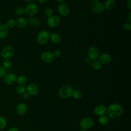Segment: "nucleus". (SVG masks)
<instances>
[{
  "label": "nucleus",
  "mask_w": 131,
  "mask_h": 131,
  "mask_svg": "<svg viewBox=\"0 0 131 131\" xmlns=\"http://www.w3.org/2000/svg\"><path fill=\"white\" fill-rule=\"evenodd\" d=\"M123 111V107L120 104L114 103L108 105L106 108V113L108 118L117 119L122 116Z\"/></svg>",
  "instance_id": "1"
},
{
  "label": "nucleus",
  "mask_w": 131,
  "mask_h": 131,
  "mask_svg": "<svg viewBox=\"0 0 131 131\" xmlns=\"http://www.w3.org/2000/svg\"><path fill=\"white\" fill-rule=\"evenodd\" d=\"M73 89L69 84H64L62 85L59 89V96L62 99H66L72 96L73 93Z\"/></svg>",
  "instance_id": "2"
},
{
  "label": "nucleus",
  "mask_w": 131,
  "mask_h": 131,
  "mask_svg": "<svg viewBox=\"0 0 131 131\" xmlns=\"http://www.w3.org/2000/svg\"><path fill=\"white\" fill-rule=\"evenodd\" d=\"M92 11L96 14L101 13L104 10V5L98 0H93L90 3Z\"/></svg>",
  "instance_id": "3"
},
{
  "label": "nucleus",
  "mask_w": 131,
  "mask_h": 131,
  "mask_svg": "<svg viewBox=\"0 0 131 131\" xmlns=\"http://www.w3.org/2000/svg\"><path fill=\"white\" fill-rule=\"evenodd\" d=\"M38 10V7L37 4L35 3H28L25 8V13L27 15L33 17L36 15Z\"/></svg>",
  "instance_id": "4"
},
{
  "label": "nucleus",
  "mask_w": 131,
  "mask_h": 131,
  "mask_svg": "<svg viewBox=\"0 0 131 131\" xmlns=\"http://www.w3.org/2000/svg\"><path fill=\"white\" fill-rule=\"evenodd\" d=\"M50 33L46 30H42L39 32L37 35V41L41 45L46 44L50 39Z\"/></svg>",
  "instance_id": "5"
},
{
  "label": "nucleus",
  "mask_w": 131,
  "mask_h": 131,
  "mask_svg": "<svg viewBox=\"0 0 131 131\" xmlns=\"http://www.w3.org/2000/svg\"><path fill=\"white\" fill-rule=\"evenodd\" d=\"M79 124L81 129L88 130L94 126V121L92 118L88 117H84L81 119Z\"/></svg>",
  "instance_id": "6"
},
{
  "label": "nucleus",
  "mask_w": 131,
  "mask_h": 131,
  "mask_svg": "<svg viewBox=\"0 0 131 131\" xmlns=\"http://www.w3.org/2000/svg\"><path fill=\"white\" fill-rule=\"evenodd\" d=\"M14 54V49L11 46H7L3 48L1 51V56L4 59L11 58Z\"/></svg>",
  "instance_id": "7"
},
{
  "label": "nucleus",
  "mask_w": 131,
  "mask_h": 131,
  "mask_svg": "<svg viewBox=\"0 0 131 131\" xmlns=\"http://www.w3.org/2000/svg\"><path fill=\"white\" fill-rule=\"evenodd\" d=\"M60 18L58 16L52 15L49 17H48L47 19V24L51 28H55L60 24Z\"/></svg>",
  "instance_id": "8"
},
{
  "label": "nucleus",
  "mask_w": 131,
  "mask_h": 131,
  "mask_svg": "<svg viewBox=\"0 0 131 131\" xmlns=\"http://www.w3.org/2000/svg\"><path fill=\"white\" fill-rule=\"evenodd\" d=\"M88 57L91 60H96L99 58L100 56L99 50L97 47L95 46H92L88 49Z\"/></svg>",
  "instance_id": "9"
},
{
  "label": "nucleus",
  "mask_w": 131,
  "mask_h": 131,
  "mask_svg": "<svg viewBox=\"0 0 131 131\" xmlns=\"http://www.w3.org/2000/svg\"><path fill=\"white\" fill-rule=\"evenodd\" d=\"M26 92L30 96H36L39 92L38 86L34 83H30L26 87Z\"/></svg>",
  "instance_id": "10"
},
{
  "label": "nucleus",
  "mask_w": 131,
  "mask_h": 131,
  "mask_svg": "<svg viewBox=\"0 0 131 131\" xmlns=\"http://www.w3.org/2000/svg\"><path fill=\"white\" fill-rule=\"evenodd\" d=\"M17 80V76L14 73L7 74L4 77V82L7 85H11L14 84Z\"/></svg>",
  "instance_id": "11"
},
{
  "label": "nucleus",
  "mask_w": 131,
  "mask_h": 131,
  "mask_svg": "<svg viewBox=\"0 0 131 131\" xmlns=\"http://www.w3.org/2000/svg\"><path fill=\"white\" fill-rule=\"evenodd\" d=\"M40 58L42 61L46 63L52 62L54 59L53 53L48 51L42 52L40 55Z\"/></svg>",
  "instance_id": "12"
},
{
  "label": "nucleus",
  "mask_w": 131,
  "mask_h": 131,
  "mask_svg": "<svg viewBox=\"0 0 131 131\" xmlns=\"http://www.w3.org/2000/svg\"><path fill=\"white\" fill-rule=\"evenodd\" d=\"M57 10L59 14L63 16H67L70 13V8L69 6L64 3L60 4L58 6Z\"/></svg>",
  "instance_id": "13"
},
{
  "label": "nucleus",
  "mask_w": 131,
  "mask_h": 131,
  "mask_svg": "<svg viewBox=\"0 0 131 131\" xmlns=\"http://www.w3.org/2000/svg\"><path fill=\"white\" fill-rule=\"evenodd\" d=\"M99 61L102 64H107L111 62L112 56L108 53H103L99 56Z\"/></svg>",
  "instance_id": "14"
},
{
  "label": "nucleus",
  "mask_w": 131,
  "mask_h": 131,
  "mask_svg": "<svg viewBox=\"0 0 131 131\" xmlns=\"http://www.w3.org/2000/svg\"><path fill=\"white\" fill-rule=\"evenodd\" d=\"M106 107L104 105L99 104L94 108V113L97 116H100L106 113Z\"/></svg>",
  "instance_id": "15"
},
{
  "label": "nucleus",
  "mask_w": 131,
  "mask_h": 131,
  "mask_svg": "<svg viewBox=\"0 0 131 131\" xmlns=\"http://www.w3.org/2000/svg\"><path fill=\"white\" fill-rule=\"evenodd\" d=\"M9 28L6 26V24H0V39H5L8 34Z\"/></svg>",
  "instance_id": "16"
},
{
  "label": "nucleus",
  "mask_w": 131,
  "mask_h": 131,
  "mask_svg": "<svg viewBox=\"0 0 131 131\" xmlns=\"http://www.w3.org/2000/svg\"><path fill=\"white\" fill-rule=\"evenodd\" d=\"M28 110V106L26 103H19L16 108V111L17 113L19 115H24L26 113Z\"/></svg>",
  "instance_id": "17"
},
{
  "label": "nucleus",
  "mask_w": 131,
  "mask_h": 131,
  "mask_svg": "<svg viewBox=\"0 0 131 131\" xmlns=\"http://www.w3.org/2000/svg\"><path fill=\"white\" fill-rule=\"evenodd\" d=\"M27 24V19L23 17H18L16 20V25L20 28H24L26 27Z\"/></svg>",
  "instance_id": "18"
},
{
  "label": "nucleus",
  "mask_w": 131,
  "mask_h": 131,
  "mask_svg": "<svg viewBox=\"0 0 131 131\" xmlns=\"http://www.w3.org/2000/svg\"><path fill=\"white\" fill-rule=\"evenodd\" d=\"M50 39H51L52 42L55 44L59 43L61 41V39L59 34L55 32H53L50 34Z\"/></svg>",
  "instance_id": "19"
},
{
  "label": "nucleus",
  "mask_w": 131,
  "mask_h": 131,
  "mask_svg": "<svg viewBox=\"0 0 131 131\" xmlns=\"http://www.w3.org/2000/svg\"><path fill=\"white\" fill-rule=\"evenodd\" d=\"M27 20V23H28L29 25L32 27H37L40 24V21L39 19L36 17H30Z\"/></svg>",
  "instance_id": "20"
},
{
  "label": "nucleus",
  "mask_w": 131,
  "mask_h": 131,
  "mask_svg": "<svg viewBox=\"0 0 131 131\" xmlns=\"http://www.w3.org/2000/svg\"><path fill=\"white\" fill-rule=\"evenodd\" d=\"M116 2L115 0H106L104 3V9L107 10H112L115 6Z\"/></svg>",
  "instance_id": "21"
},
{
  "label": "nucleus",
  "mask_w": 131,
  "mask_h": 131,
  "mask_svg": "<svg viewBox=\"0 0 131 131\" xmlns=\"http://www.w3.org/2000/svg\"><path fill=\"white\" fill-rule=\"evenodd\" d=\"M98 121L100 124H101L102 125H105L108 123L109 118L108 117V116L104 114V115H102L99 116Z\"/></svg>",
  "instance_id": "22"
},
{
  "label": "nucleus",
  "mask_w": 131,
  "mask_h": 131,
  "mask_svg": "<svg viewBox=\"0 0 131 131\" xmlns=\"http://www.w3.org/2000/svg\"><path fill=\"white\" fill-rule=\"evenodd\" d=\"M91 66L93 69L95 70H99L102 68V64L99 60H94L91 62Z\"/></svg>",
  "instance_id": "23"
},
{
  "label": "nucleus",
  "mask_w": 131,
  "mask_h": 131,
  "mask_svg": "<svg viewBox=\"0 0 131 131\" xmlns=\"http://www.w3.org/2000/svg\"><path fill=\"white\" fill-rule=\"evenodd\" d=\"M16 82H17L19 85H25L27 82V78L24 75H20L17 77Z\"/></svg>",
  "instance_id": "24"
},
{
  "label": "nucleus",
  "mask_w": 131,
  "mask_h": 131,
  "mask_svg": "<svg viewBox=\"0 0 131 131\" xmlns=\"http://www.w3.org/2000/svg\"><path fill=\"white\" fill-rule=\"evenodd\" d=\"M16 92L18 94L23 95L26 92V87L25 85H18L16 88Z\"/></svg>",
  "instance_id": "25"
},
{
  "label": "nucleus",
  "mask_w": 131,
  "mask_h": 131,
  "mask_svg": "<svg viewBox=\"0 0 131 131\" xmlns=\"http://www.w3.org/2000/svg\"><path fill=\"white\" fill-rule=\"evenodd\" d=\"M6 25L9 29L13 28L16 26V20L13 18H10L7 20Z\"/></svg>",
  "instance_id": "26"
},
{
  "label": "nucleus",
  "mask_w": 131,
  "mask_h": 131,
  "mask_svg": "<svg viewBox=\"0 0 131 131\" xmlns=\"http://www.w3.org/2000/svg\"><path fill=\"white\" fill-rule=\"evenodd\" d=\"M82 93L78 90H75L73 91L72 96L75 99H79L82 97Z\"/></svg>",
  "instance_id": "27"
},
{
  "label": "nucleus",
  "mask_w": 131,
  "mask_h": 131,
  "mask_svg": "<svg viewBox=\"0 0 131 131\" xmlns=\"http://www.w3.org/2000/svg\"><path fill=\"white\" fill-rule=\"evenodd\" d=\"M7 124V121L5 117L0 116V129H4Z\"/></svg>",
  "instance_id": "28"
},
{
  "label": "nucleus",
  "mask_w": 131,
  "mask_h": 131,
  "mask_svg": "<svg viewBox=\"0 0 131 131\" xmlns=\"http://www.w3.org/2000/svg\"><path fill=\"white\" fill-rule=\"evenodd\" d=\"M14 12L17 15H22L25 13V8L21 6H18L15 8Z\"/></svg>",
  "instance_id": "29"
},
{
  "label": "nucleus",
  "mask_w": 131,
  "mask_h": 131,
  "mask_svg": "<svg viewBox=\"0 0 131 131\" xmlns=\"http://www.w3.org/2000/svg\"><path fill=\"white\" fill-rule=\"evenodd\" d=\"M3 66L5 68L9 69L12 66V61L9 59H5L3 61Z\"/></svg>",
  "instance_id": "30"
},
{
  "label": "nucleus",
  "mask_w": 131,
  "mask_h": 131,
  "mask_svg": "<svg viewBox=\"0 0 131 131\" xmlns=\"http://www.w3.org/2000/svg\"><path fill=\"white\" fill-rule=\"evenodd\" d=\"M44 14L46 16L49 17L53 15V10L50 8H47L44 10Z\"/></svg>",
  "instance_id": "31"
},
{
  "label": "nucleus",
  "mask_w": 131,
  "mask_h": 131,
  "mask_svg": "<svg viewBox=\"0 0 131 131\" xmlns=\"http://www.w3.org/2000/svg\"><path fill=\"white\" fill-rule=\"evenodd\" d=\"M7 74V69L3 66H0V78H4Z\"/></svg>",
  "instance_id": "32"
},
{
  "label": "nucleus",
  "mask_w": 131,
  "mask_h": 131,
  "mask_svg": "<svg viewBox=\"0 0 131 131\" xmlns=\"http://www.w3.org/2000/svg\"><path fill=\"white\" fill-rule=\"evenodd\" d=\"M122 28L124 30L129 31L131 29V24L130 23H125L123 25Z\"/></svg>",
  "instance_id": "33"
},
{
  "label": "nucleus",
  "mask_w": 131,
  "mask_h": 131,
  "mask_svg": "<svg viewBox=\"0 0 131 131\" xmlns=\"http://www.w3.org/2000/svg\"><path fill=\"white\" fill-rule=\"evenodd\" d=\"M53 55L54 57H59L61 55V52L59 50H55L53 51Z\"/></svg>",
  "instance_id": "34"
},
{
  "label": "nucleus",
  "mask_w": 131,
  "mask_h": 131,
  "mask_svg": "<svg viewBox=\"0 0 131 131\" xmlns=\"http://www.w3.org/2000/svg\"><path fill=\"white\" fill-rule=\"evenodd\" d=\"M30 95L26 92L25 93H24L22 95L23 98L25 100H28L30 98Z\"/></svg>",
  "instance_id": "35"
},
{
  "label": "nucleus",
  "mask_w": 131,
  "mask_h": 131,
  "mask_svg": "<svg viewBox=\"0 0 131 131\" xmlns=\"http://www.w3.org/2000/svg\"><path fill=\"white\" fill-rule=\"evenodd\" d=\"M126 6L129 10H131V0H128L127 1Z\"/></svg>",
  "instance_id": "36"
},
{
  "label": "nucleus",
  "mask_w": 131,
  "mask_h": 131,
  "mask_svg": "<svg viewBox=\"0 0 131 131\" xmlns=\"http://www.w3.org/2000/svg\"><path fill=\"white\" fill-rule=\"evenodd\" d=\"M7 131H19L18 128L16 127H13L10 128V129H9Z\"/></svg>",
  "instance_id": "37"
},
{
  "label": "nucleus",
  "mask_w": 131,
  "mask_h": 131,
  "mask_svg": "<svg viewBox=\"0 0 131 131\" xmlns=\"http://www.w3.org/2000/svg\"><path fill=\"white\" fill-rule=\"evenodd\" d=\"M84 62H85V63H86V64H89L91 62V60L88 57H86V58H85V59H84Z\"/></svg>",
  "instance_id": "38"
},
{
  "label": "nucleus",
  "mask_w": 131,
  "mask_h": 131,
  "mask_svg": "<svg viewBox=\"0 0 131 131\" xmlns=\"http://www.w3.org/2000/svg\"><path fill=\"white\" fill-rule=\"evenodd\" d=\"M37 1L39 3H41V4L46 3L48 1V0H37Z\"/></svg>",
  "instance_id": "39"
},
{
  "label": "nucleus",
  "mask_w": 131,
  "mask_h": 131,
  "mask_svg": "<svg viewBox=\"0 0 131 131\" xmlns=\"http://www.w3.org/2000/svg\"><path fill=\"white\" fill-rule=\"evenodd\" d=\"M128 19L129 23H130L131 22V12H129L128 16Z\"/></svg>",
  "instance_id": "40"
},
{
  "label": "nucleus",
  "mask_w": 131,
  "mask_h": 131,
  "mask_svg": "<svg viewBox=\"0 0 131 131\" xmlns=\"http://www.w3.org/2000/svg\"><path fill=\"white\" fill-rule=\"evenodd\" d=\"M25 1L28 2V3H34L35 0H25Z\"/></svg>",
  "instance_id": "41"
},
{
  "label": "nucleus",
  "mask_w": 131,
  "mask_h": 131,
  "mask_svg": "<svg viewBox=\"0 0 131 131\" xmlns=\"http://www.w3.org/2000/svg\"><path fill=\"white\" fill-rule=\"evenodd\" d=\"M56 1H57V2H58V3H60V4H61V3H63V2L64 1V0H56Z\"/></svg>",
  "instance_id": "42"
},
{
  "label": "nucleus",
  "mask_w": 131,
  "mask_h": 131,
  "mask_svg": "<svg viewBox=\"0 0 131 131\" xmlns=\"http://www.w3.org/2000/svg\"><path fill=\"white\" fill-rule=\"evenodd\" d=\"M80 131H88L87 129H81Z\"/></svg>",
  "instance_id": "43"
}]
</instances>
